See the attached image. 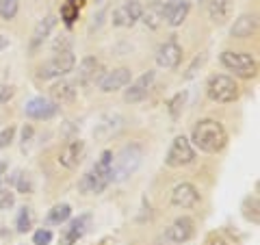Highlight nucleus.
I'll return each instance as SVG.
<instances>
[{"mask_svg": "<svg viewBox=\"0 0 260 245\" xmlns=\"http://www.w3.org/2000/svg\"><path fill=\"white\" fill-rule=\"evenodd\" d=\"M191 145H195L198 150L206 152V154H217L228 145V133L221 126V121L210 119V117L200 119L198 124L193 126Z\"/></svg>", "mask_w": 260, "mask_h": 245, "instance_id": "f257e3e1", "label": "nucleus"}, {"mask_svg": "<svg viewBox=\"0 0 260 245\" xmlns=\"http://www.w3.org/2000/svg\"><path fill=\"white\" fill-rule=\"evenodd\" d=\"M111 163H113V152L104 150L100 161H98L95 165L80 178V182H78L80 193L98 195V193H102L104 189H107V187L111 185Z\"/></svg>", "mask_w": 260, "mask_h": 245, "instance_id": "f03ea898", "label": "nucleus"}, {"mask_svg": "<svg viewBox=\"0 0 260 245\" xmlns=\"http://www.w3.org/2000/svg\"><path fill=\"white\" fill-rule=\"evenodd\" d=\"M141 159H143V148L139 143L124 145L117 157H113L111 182H121V180H126V178H130L137 171V167L141 165Z\"/></svg>", "mask_w": 260, "mask_h": 245, "instance_id": "7ed1b4c3", "label": "nucleus"}, {"mask_svg": "<svg viewBox=\"0 0 260 245\" xmlns=\"http://www.w3.org/2000/svg\"><path fill=\"white\" fill-rule=\"evenodd\" d=\"M76 65V56L72 50H59L54 52L52 59H48L42 68H39V78L50 80V78H61L65 74H70Z\"/></svg>", "mask_w": 260, "mask_h": 245, "instance_id": "20e7f679", "label": "nucleus"}, {"mask_svg": "<svg viewBox=\"0 0 260 245\" xmlns=\"http://www.w3.org/2000/svg\"><path fill=\"white\" fill-rule=\"evenodd\" d=\"M206 94L210 100L215 102H234L239 98V85L234 83V78L225 76V74H215L208 78L206 85Z\"/></svg>", "mask_w": 260, "mask_h": 245, "instance_id": "39448f33", "label": "nucleus"}, {"mask_svg": "<svg viewBox=\"0 0 260 245\" xmlns=\"http://www.w3.org/2000/svg\"><path fill=\"white\" fill-rule=\"evenodd\" d=\"M221 65L225 70H230L237 76H243V78H254L256 72H258L256 59L251 54H247V52L225 50V52H221Z\"/></svg>", "mask_w": 260, "mask_h": 245, "instance_id": "423d86ee", "label": "nucleus"}, {"mask_svg": "<svg viewBox=\"0 0 260 245\" xmlns=\"http://www.w3.org/2000/svg\"><path fill=\"white\" fill-rule=\"evenodd\" d=\"M195 161V148L191 145V141L186 137H176L172 145H169V152L165 157V163L169 167H184L189 163Z\"/></svg>", "mask_w": 260, "mask_h": 245, "instance_id": "0eeeda50", "label": "nucleus"}, {"mask_svg": "<svg viewBox=\"0 0 260 245\" xmlns=\"http://www.w3.org/2000/svg\"><path fill=\"white\" fill-rule=\"evenodd\" d=\"M182 61V48L180 44L176 42L174 37H169L167 42H162L156 50V63L158 68H165V70H174L178 68Z\"/></svg>", "mask_w": 260, "mask_h": 245, "instance_id": "6e6552de", "label": "nucleus"}, {"mask_svg": "<svg viewBox=\"0 0 260 245\" xmlns=\"http://www.w3.org/2000/svg\"><path fill=\"white\" fill-rule=\"evenodd\" d=\"M141 13H143V7L139 0H126L124 5L113 11L111 15L113 26H133V24L141 20Z\"/></svg>", "mask_w": 260, "mask_h": 245, "instance_id": "1a4fd4ad", "label": "nucleus"}, {"mask_svg": "<svg viewBox=\"0 0 260 245\" xmlns=\"http://www.w3.org/2000/svg\"><path fill=\"white\" fill-rule=\"evenodd\" d=\"M24 113L30 119H50L59 113V104H54L52 100H48L44 96H37V98H30L24 104Z\"/></svg>", "mask_w": 260, "mask_h": 245, "instance_id": "9d476101", "label": "nucleus"}, {"mask_svg": "<svg viewBox=\"0 0 260 245\" xmlns=\"http://www.w3.org/2000/svg\"><path fill=\"white\" fill-rule=\"evenodd\" d=\"M91 226V215H78L76 219H72L68 224V228H63V232L59 236L61 245H76L78 239H83L85 232Z\"/></svg>", "mask_w": 260, "mask_h": 245, "instance_id": "9b49d317", "label": "nucleus"}, {"mask_svg": "<svg viewBox=\"0 0 260 245\" xmlns=\"http://www.w3.org/2000/svg\"><path fill=\"white\" fill-rule=\"evenodd\" d=\"M130 78H133V74H130L128 68H115V70L107 72V74H102V78L98 80V85H100L104 94H111V91H117V89L128 87Z\"/></svg>", "mask_w": 260, "mask_h": 245, "instance_id": "f8f14e48", "label": "nucleus"}, {"mask_svg": "<svg viewBox=\"0 0 260 245\" xmlns=\"http://www.w3.org/2000/svg\"><path fill=\"white\" fill-rule=\"evenodd\" d=\"M191 11V5L186 0H169L162 5V22H167L169 26H180L186 20V15Z\"/></svg>", "mask_w": 260, "mask_h": 245, "instance_id": "ddd939ff", "label": "nucleus"}, {"mask_svg": "<svg viewBox=\"0 0 260 245\" xmlns=\"http://www.w3.org/2000/svg\"><path fill=\"white\" fill-rule=\"evenodd\" d=\"M165 234H167V239L172 241V243H186L189 239H193V234H195L193 219L186 217V215L178 217L176 222L165 230Z\"/></svg>", "mask_w": 260, "mask_h": 245, "instance_id": "4468645a", "label": "nucleus"}, {"mask_svg": "<svg viewBox=\"0 0 260 245\" xmlns=\"http://www.w3.org/2000/svg\"><path fill=\"white\" fill-rule=\"evenodd\" d=\"M154 78H156V74L154 72H145L143 76H139L135 80V83H130V89H126V94H124V100L126 102H141L145 96L150 94V89L154 85Z\"/></svg>", "mask_w": 260, "mask_h": 245, "instance_id": "2eb2a0df", "label": "nucleus"}, {"mask_svg": "<svg viewBox=\"0 0 260 245\" xmlns=\"http://www.w3.org/2000/svg\"><path fill=\"white\" fill-rule=\"evenodd\" d=\"M200 202V193L191 182H180L172 191V204L178 208H193Z\"/></svg>", "mask_w": 260, "mask_h": 245, "instance_id": "dca6fc26", "label": "nucleus"}, {"mask_svg": "<svg viewBox=\"0 0 260 245\" xmlns=\"http://www.w3.org/2000/svg\"><path fill=\"white\" fill-rule=\"evenodd\" d=\"M83 154H85V141L80 139H74V141H68L61 148L59 152V163L68 169H74L80 161H83Z\"/></svg>", "mask_w": 260, "mask_h": 245, "instance_id": "f3484780", "label": "nucleus"}, {"mask_svg": "<svg viewBox=\"0 0 260 245\" xmlns=\"http://www.w3.org/2000/svg\"><path fill=\"white\" fill-rule=\"evenodd\" d=\"M102 78V63L95 56H85L78 65V83L80 85H89Z\"/></svg>", "mask_w": 260, "mask_h": 245, "instance_id": "a211bd4d", "label": "nucleus"}, {"mask_svg": "<svg viewBox=\"0 0 260 245\" xmlns=\"http://www.w3.org/2000/svg\"><path fill=\"white\" fill-rule=\"evenodd\" d=\"M56 26V18L54 15H46L44 20H39V24L32 30V37H30V52H37L39 48L44 46V42L50 37L52 28Z\"/></svg>", "mask_w": 260, "mask_h": 245, "instance_id": "6ab92c4d", "label": "nucleus"}, {"mask_svg": "<svg viewBox=\"0 0 260 245\" xmlns=\"http://www.w3.org/2000/svg\"><path fill=\"white\" fill-rule=\"evenodd\" d=\"M256 30H258V18L256 15H251V13H245L232 24L230 35L237 37V39H247V37L254 35Z\"/></svg>", "mask_w": 260, "mask_h": 245, "instance_id": "aec40b11", "label": "nucleus"}, {"mask_svg": "<svg viewBox=\"0 0 260 245\" xmlns=\"http://www.w3.org/2000/svg\"><path fill=\"white\" fill-rule=\"evenodd\" d=\"M50 96H52V102L54 104H63V102H72L76 98V85L70 83V80H59L54 83L50 89Z\"/></svg>", "mask_w": 260, "mask_h": 245, "instance_id": "412c9836", "label": "nucleus"}, {"mask_svg": "<svg viewBox=\"0 0 260 245\" xmlns=\"http://www.w3.org/2000/svg\"><path fill=\"white\" fill-rule=\"evenodd\" d=\"M162 5H165V3L154 0V3L148 5V9H143L141 20H143V24L148 28H158L160 26V22H162Z\"/></svg>", "mask_w": 260, "mask_h": 245, "instance_id": "4be33fe9", "label": "nucleus"}, {"mask_svg": "<svg viewBox=\"0 0 260 245\" xmlns=\"http://www.w3.org/2000/svg\"><path fill=\"white\" fill-rule=\"evenodd\" d=\"M70 215H72V206H70V204H56V206L50 208V213H48V217H46V222L50 224V226H61V224L68 222Z\"/></svg>", "mask_w": 260, "mask_h": 245, "instance_id": "5701e85b", "label": "nucleus"}, {"mask_svg": "<svg viewBox=\"0 0 260 245\" xmlns=\"http://www.w3.org/2000/svg\"><path fill=\"white\" fill-rule=\"evenodd\" d=\"M208 11H210L213 22L223 24L228 20V13H230V5H228V0H213V3L208 5Z\"/></svg>", "mask_w": 260, "mask_h": 245, "instance_id": "b1692460", "label": "nucleus"}, {"mask_svg": "<svg viewBox=\"0 0 260 245\" xmlns=\"http://www.w3.org/2000/svg\"><path fill=\"white\" fill-rule=\"evenodd\" d=\"M260 204H258V198H247L245 202H243V215H245V219H249V222L258 224L260 222Z\"/></svg>", "mask_w": 260, "mask_h": 245, "instance_id": "393cba45", "label": "nucleus"}, {"mask_svg": "<svg viewBox=\"0 0 260 245\" xmlns=\"http://www.w3.org/2000/svg\"><path fill=\"white\" fill-rule=\"evenodd\" d=\"M32 226V213L28 206H22L20 213H18V219H15V228H18V232H28Z\"/></svg>", "mask_w": 260, "mask_h": 245, "instance_id": "a878e982", "label": "nucleus"}, {"mask_svg": "<svg viewBox=\"0 0 260 245\" xmlns=\"http://www.w3.org/2000/svg\"><path fill=\"white\" fill-rule=\"evenodd\" d=\"M18 9H20V3L18 0H0V18L3 20H13L18 15Z\"/></svg>", "mask_w": 260, "mask_h": 245, "instance_id": "bb28decb", "label": "nucleus"}, {"mask_svg": "<svg viewBox=\"0 0 260 245\" xmlns=\"http://www.w3.org/2000/svg\"><path fill=\"white\" fill-rule=\"evenodd\" d=\"M184 102H186V94H184V91H182V94H176L172 100H169V113H172V117H174V119L182 113Z\"/></svg>", "mask_w": 260, "mask_h": 245, "instance_id": "cd10ccee", "label": "nucleus"}, {"mask_svg": "<svg viewBox=\"0 0 260 245\" xmlns=\"http://www.w3.org/2000/svg\"><path fill=\"white\" fill-rule=\"evenodd\" d=\"M13 180H15V187H18V191H20V193H30V191H32L30 176H28V174H24V171H18V174L13 176Z\"/></svg>", "mask_w": 260, "mask_h": 245, "instance_id": "c85d7f7f", "label": "nucleus"}, {"mask_svg": "<svg viewBox=\"0 0 260 245\" xmlns=\"http://www.w3.org/2000/svg\"><path fill=\"white\" fill-rule=\"evenodd\" d=\"M78 11H80V9H78V7H74L72 3L63 5V7H61V18H63V22H65V24H72V22L78 18Z\"/></svg>", "mask_w": 260, "mask_h": 245, "instance_id": "c756f323", "label": "nucleus"}, {"mask_svg": "<svg viewBox=\"0 0 260 245\" xmlns=\"http://www.w3.org/2000/svg\"><path fill=\"white\" fill-rule=\"evenodd\" d=\"M15 204V193L9 189H0V210H9Z\"/></svg>", "mask_w": 260, "mask_h": 245, "instance_id": "7c9ffc66", "label": "nucleus"}, {"mask_svg": "<svg viewBox=\"0 0 260 245\" xmlns=\"http://www.w3.org/2000/svg\"><path fill=\"white\" fill-rule=\"evenodd\" d=\"M13 137H15V126H7V128H3V133H0V150L9 148L11 141H13Z\"/></svg>", "mask_w": 260, "mask_h": 245, "instance_id": "2f4dec72", "label": "nucleus"}, {"mask_svg": "<svg viewBox=\"0 0 260 245\" xmlns=\"http://www.w3.org/2000/svg\"><path fill=\"white\" fill-rule=\"evenodd\" d=\"M50 241H52V232L48 228H42V230L32 234V245H48Z\"/></svg>", "mask_w": 260, "mask_h": 245, "instance_id": "473e14b6", "label": "nucleus"}, {"mask_svg": "<svg viewBox=\"0 0 260 245\" xmlns=\"http://www.w3.org/2000/svg\"><path fill=\"white\" fill-rule=\"evenodd\" d=\"M30 139H32V126H24L22 128V148L26 150V145L30 143Z\"/></svg>", "mask_w": 260, "mask_h": 245, "instance_id": "72a5a7b5", "label": "nucleus"}, {"mask_svg": "<svg viewBox=\"0 0 260 245\" xmlns=\"http://www.w3.org/2000/svg\"><path fill=\"white\" fill-rule=\"evenodd\" d=\"M13 96V87H3L0 89V102H7Z\"/></svg>", "mask_w": 260, "mask_h": 245, "instance_id": "f704fd0d", "label": "nucleus"}, {"mask_svg": "<svg viewBox=\"0 0 260 245\" xmlns=\"http://www.w3.org/2000/svg\"><path fill=\"white\" fill-rule=\"evenodd\" d=\"M154 245H174V243L167 239V234H165V232H162V234L158 236V239H156V243H154Z\"/></svg>", "mask_w": 260, "mask_h": 245, "instance_id": "c9c22d12", "label": "nucleus"}, {"mask_svg": "<svg viewBox=\"0 0 260 245\" xmlns=\"http://www.w3.org/2000/svg\"><path fill=\"white\" fill-rule=\"evenodd\" d=\"M5 171H7V163H5V161H0V182L5 180Z\"/></svg>", "mask_w": 260, "mask_h": 245, "instance_id": "e433bc0d", "label": "nucleus"}, {"mask_svg": "<svg viewBox=\"0 0 260 245\" xmlns=\"http://www.w3.org/2000/svg\"><path fill=\"white\" fill-rule=\"evenodd\" d=\"M210 245H228L221 236H215V239H210Z\"/></svg>", "mask_w": 260, "mask_h": 245, "instance_id": "4c0bfd02", "label": "nucleus"}, {"mask_svg": "<svg viewBox=\"0 0 260 245\" xmlns=\"http://www.w3.org/2000/svg\"><path fill=\"white\" fill-rule=\"evenodd\" d=\"M9 46V39H7L5 35H0V50H3V48H7Z\"/></svg>", "mask_w": 260, "mask_h": 245, "instance_id": "58836bf2", "label": "nucleus"}, {"mask_svg": "<svg viewBox=\"0 0 260 245\" xmlns=\"http://www.w3.org/2000/svg\"><path fill=\"white\" fill-rule=\"evenodd\" d=\"M93 3H102V0H93Z\"/></svg>", "mask_w": 260, "mask_h": 245, "instance_id": "ea45409f", "label": "nucleus"}, {"mask_svg": "<svg viewBox=\"0 0 260 245\" xmlns=\"http://www.w3.org/2000/svg\"><path fill=\"white\" fill-rule=\"evenodd\" d=\"M200 3H204V0H200Z\"/></svg>", "mask_w": 260, "mask_h": 245, "instance_id": "a19ab883", "label": "nucleus"}]
</instances>
